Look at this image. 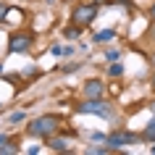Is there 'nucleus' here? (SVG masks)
<instances>
[{"mask_svg":"<svg viewBox=\"0 0 155 155\" xmlns=\"http://www.w3.org/2000/svg\"><path fill=\"white\" fill-rule=\"evenodd\" d=\"M58 129H61V121H58V116H50V113L26 124V134H32L37 139H50L53 134H58Z\"/></svg>","mask_w":155,"mask_h":155,"instance_id":"nucleus-1","label":"nucleus"},{"mask_svg":"<svg viewBox=\"0 0 155 155\" xmlns=\"http://www.w3.org/2000/svg\"><path fill=\"white\" fill-rule=\"evenodd\" d=\"M76 113H82V116L95 113V116H103V118H113L116 108H113V103H105L103 97H84V103L76 105Z\"/></svg>","mask_w":155,"mask_h":155,"instance_id":"nucleus-2","label":"nucleus"},{"mask_svg":"<svg viewBox=\"0 0 155 155\" xmlns=\"http://www.w3.org/2000/svg\"><path fill=\"white\" fill-rule=\"evenodd\" d=\"M100 13V0H92V3H76V8L71 11V24L79 26H90Z\"/></svg>","mask_w":155,"mask_h":155,"instance_id":"nucleus-3","label":"nucleus"},{"mask_svg":"<svg viewBox=\"0 0 155 155\" xmlns=\"http://www.w3.org/2000/svg\"><path fill=\"white\" fill-rule=\"evenodd\" d=\"M134 142H139V134H134V131H124V129L113 131V134H108V139H105L108 150H118V147L134 145Z\"/></svg>","mask_w":155,"mask_h":155,"instance_id":"nucleus-4","label":"nucleus"},{"mask_svg":"<svg viewBox=\"0 0 155 155\" xmlns=\"http://www.w3.org/2000/svg\"><path fill=\"white\" fill-rule=\"evenodd\" d=\"M32 42H34V34L32 32H16V34H11L8 53H29V50H32Z\"/></svg>","mask_w":155,"mask_h":155,"instance_id":"nucleus-5","label":"nucleus"},{"mask_svg":"<svg viewBox=\"0 0 155 155\" xmlns=\"http://www.w3.org/2000/svg\"><path fill=\"white\" fill-rule=\"evenodd\" d=\"M103 90H105V84L100 79H87L82 92H84V97H103Z\"/></svg>","mask_w":155,"mask_h":155,"instance_id":"nucleus-6","label":"nucleus"},{"mask_svg":"<svg viewBox=\"0 0 155 155\" xmlns=\"http://www.w3.org/2000/svg\"><path fill=\"white\" fill-rule=\"evenodd\" d=\"M48 145H50V150H55V153H68V139H63V137H53L48 139Z\"/></svg>","mask_w":155,"mask_h":155,"instance_id":"nucleus-7","label":"nucleus"},{"mask_svg":"<svg viewBox=\"0 0 155 155\" xmlns=\"http://www.w3.org/2000/svg\"><path fill=\"white\" fill-rule=\"evenodd\" d=\"M82 29H84V26L74 24V26H68V29L63 32V37H66V40H79V34H82Z\"/></svg>","mask_w":155,"mask_h":155,"instance_id":"nucleus-8","label":"nucleus"},{"mask_svg":"<svg viewBox=\"0 0 155 155\" xmlns=\"http://www.w3.org/2000/svg\"><path fill=\"white\" fill-rule=\"evenodd\" d=\"M113 37H116V32H113V29H103V32H97V34H95V42H110Z\"/></svg>","mask_w":155,"mask_h":155,"instance_id":"nucleus-9","label":"nucleus"},{"mask_svg":"<svg viewBox=\"0 0 155 155\" xmlns=\"http://www.w3.org/2000/svg\"><path fill=\"white\" fill-rule=\"evenodd\" d=\"M142 139H150V142H155V118L145 126V131H142Z\"/></svg>","mask_w":155,"mask_h":155,"instance_id":"nucleus-10","label":"nucleus"},{"mask_svg":"<svg viewBox=\"0 0 155 155\" xmlns=\"http://www.w3.org/2000/svg\"><path fill=\"white\" fill-rule=\"evenodd\" d=\"M16 153H18V147L11 145V142H5V145L0 147V155H16Z\"/></svg>","mask_w":155,"mask_h":155,"instance_id":"nucleus-11","label":"nucleus"},{"mask_svg":"<svg viewBox=\"0 0 155 155\" xmlns=\"http://www.w3.org/2000/svg\"><path fill=\"white\" fill-rule=\"evenodd\" d=\"M108 74H110V76H121V74H124V66L118 63V61H113L110 68H108Z\"/></svg>","mask_w":155,"mask_h":155,"instance_id":"nucleus-12","label":"nucleus"},{"mask_svg":"<svg viewBox=\"0 0 155 155\" xmlns=\"http://www.w3.org/2000/svg\"><path fill=\"white\" fill-rule=\"evenodd\" d=\"M105 58H108V61H121V50L110 48V50H108V53H105Z\"/></svg>","mask_w":155,"mask_h":155,"instance_id":"nucleus-13","label":"nucleus"},{"mask_svg":"<svg viewBox=\"0 0 155 155\" xmlns=\"http://www.w3.org/2000/svg\"><path fill=\"white\" fill-rule=\"evenodd\" d=\"M24 118H26V116L21 113V110H16V113H11V116H8V124H18V121H24Z\"/></svg>","mask_w":155,"mask_h":155,"instance_id":"nucleus-14","label":"nucleus"},{"mask_svg":"<svg viewBox=\"0 0 155 155\" xmlns=\"http://www.w3.org/2000/svg\"><path fill=\"white\" fill-rule=\"evenodd\" d=\"M90 137H92V142H105V134H100V131H92V134H90Z\"/></svg>","mask_w":155,"mask_h":155,"instance_id":"nucleus-15","label":"nucleus"},{"mask_svg":"<svg viewBox=\"0 0 155 155\" xmlns=\"http://www.w3.org/2000/svg\"><path fill=\"white\" fill-rule=\"evenodd\" d=\"M50 53H53V55H66V48H61V45H53V48H50Z\"/></svg>","mask_w":155,"mask_h":155,"instance_id":"nucleus-16","label":"nucleus"},{"mask_svg":"<svg viewBox=\"0 0 155 155\" xmlns=\"http://www.w3.org/2000/svg\"><path fill=\"white\" fill-rule=\"evenodd\" d=\"M8 5H5V3H0V21H5V16H8Z\"/></svg>","mask_w":155,"mask_h":155,"instance_id":"nucleus-17","label":"nucleus"},{"mask_svg":"<svg viewBox=\"0 0 155 155\" xmlns=\"http://www.w3.org/2000/svg\"><path fill=\"white\" fill-rule=\"evenodd\" d=\"M5 142H8V134H0V147L5 145Z\"/></svg>","mask_w":155,"mask_h":155,"instance_id":"nucleus-18","label":"nucleus"},{"mask_svg":"<svg viewBox=\"0 0 155 155\" xmlns=\"http://www.w3.org/2000/svg\"><path fill=\"white\" fill-rule=\"evenodd\" d=\"M150 18H153V21H155V3H153V5H150Z\"/></svg>","mask_w":155,"mask_h":155,"instance_id":"nucleus-19","label":"nucleus"},{"mask_svg":"<svg viewBox=\"0 0 155 155\" xmlns=\"http://www.w3.org/2000/svg\"><path fill=\"white\" fill-rule=\"evenodd\" d=\"M108 3H121V5H129V0H108Z\"/></svg>","mask_w":155,"mask_h":155,"instance_id":"nucleus-20","label":"nucleus"},{"mask_svg":"<svg viewBox=\"0 0 155 155\" xmlns=\"http://www.w3.org/2000/svg\"><path fill=\"white\" fill-rule=\"evenodd\" d=\"M150 153H155V145H153V147H150Z\"/></svg>","mask_w":155,"mask_h":155,"instance_id":"nucleus-21","label":"nucleus"},{"mask_svg":"<svg viewBox=\"0 0 155 155\" xmlns=\"http://www.w3.org/2000/svg\"><path fill=\"white\" fill-rule=\"evenodd\" d=\"M153 90H155V76H153Z\"/></svg>","mask_w":155,"mask_h":155,"instance_id":"nucleus-22","label":"nucleus"},{"mask_svg":"<svg viewBox=\"0 0 155 155\" xmlns=\"http://www.w3.org/2000/svg\"><path fill=\"white\" fill-rule=\"evenodd\" d=\"M0 110H3V103H0Z\"/></svg>","mask_w":155,"mask_h":155,"instance_id":"nucleus-23","label":"nucleus"},{"mask_svg":"<svg viewBox=\"0 0 155 155\" xmlns=\"http://www.w3.org/2000/svg\"><path fill=\"white\" fill-rule=\"evenodd\" d=\"M153 110H155V103H153Z\"/></svg>","mask_w":155,"mask_h":155,"instance_id":"nucleus-24","label":"nucleus"},{"mask_svg":"<svg viewBox=\"0 0 155 155\" xmlns=\"http://www.w3.org/2000/svg\"><path fill=\"white\" fill-rule=\"evenodd\" d=\"M0 71H3V66H0Z\"/></svg>","mask_w":155,"mask_h":155,"instance_id":"nucleus-25","label":"nucleus"},{"mask_svg":"<svg viewBox=\"0 0 155 155\" xmlns=\"http://www.w3.org/2000/svg\"><path fill=\"white\" fill-rule=\"evenodd\" d=\"M153 63H155V58H153Z\"/></svg>","mask_w":155,"mask_h":155,"instance_id":"nucleus-26","label":"nucleus"}]
</instances>
